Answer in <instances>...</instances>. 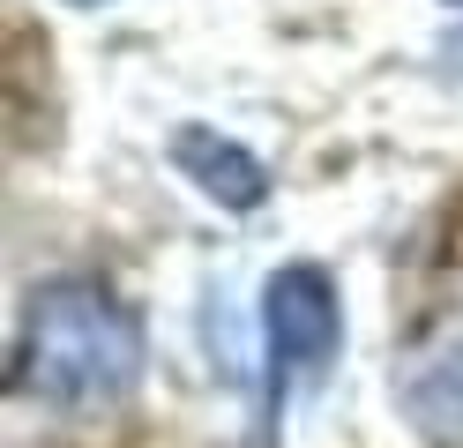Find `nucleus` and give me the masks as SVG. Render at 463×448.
Masks as SVG:
<instances>
[{
	"label": "nucleus",
	"mask_w": 463,
	"mask_h": 448,
	"mask_svg": "<svg viewBox=\"0 0 463 448\" xmlns=\"http://www.w3.org/2000/svg\"><path fill=\"white\" fill-rule=\"evenodd\" d=\"M75 8H105V0H75Z\"/></svg>",
	"instance_id": "nucleus-5"
},
{
	"label": "nucleus",
	"mask_w": 463,
	"mask_h": 448,
	"mask_svg": "<svg viewBox=\"0 0 463 448\" xmlns=\"http://www.w3.org/2000/svg\"><path fill=\"white\" fill-rule=\"evenodd\" d=\"M262 337H269V374L277 388L292 374H322L344 344V299L322 262H284L262 284Z\"/></svg>",
	"instance_id": "nucleus-2"
},
{
	"label": "nucleus",
	"mask_w": 463,
	"mask_h": 448,
	"mask_svg": "<svg viewBox=\"0 0 463 448\" xmlns=\"http://www.w3.org/2000/svg\"><path fill=\"white\" fill-rule=\"evenodd\" d=\"M449 52H456V60H463V38H456V45H449Z\"/></svg>",
	"instance_id": "nucleus-6"
},
{
	"label": "nucleus",
	"mask_w": 463,
	"mask_h": 448,
	"mask_svg": "<svg viewBox=\"0 0 463 448\" xmlns=\"http://www.w3.org/2000/svg\"><path fill=\"white\" fill-rule=\"evenodd\" d=\"M165 157L180 165V179H194L217 209H262L269 202V165L254 157V149H240L232 135L202 128V119H187V128L165 135Z\"/></svg>",
	"instance_id": "nucleus-4"
},
{
	"label": "nucleus",
	"mask_w": 463,
	"mask_h": 448,
	"mask_svg": "<svg viewBox=\"0 0 463 448\" xmlns=\"http://www.w3.org/2000/svg\"><path fill=\"white\" fill-rule=\"evenodd\" d=\"M449 8H463V0H449Z\"/></svg>",
	"instance_id": "nucleus-7"
},
{
	"label": "nucleus",
	"mask_w": 463,
	"mask_h": 448,
	"mask_svg": "<svg viewBox=\"0 0 463 448\" xmlns=\"http://www.w3.org/2000/svg\"><path fill=\"white\" fill-rule=\"evenodd\" d=\"M8 381L15 396H38L52 411L120 404L142 381V321L90 277H52L23 299Z\"/></svg>",
	"instance_id": "nucleus-1"
},
{
	"label": "nucleus",
	"mask_w": 463,
	"mask_h": 448,
	"mask_svg": "<svg viewBox=\"0 0 463 448\" xmlns=\"http://www.w3.org/2000/svg\"><path fill=\"white\" fill-rule=\"evenodd\" d=\"M396 404L411 434L433 448H463V314L426 329L396 367Z\"/></svg>",
	"instance_id": "nucleus-3"
}]
</instances>
